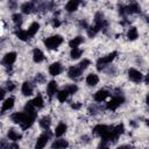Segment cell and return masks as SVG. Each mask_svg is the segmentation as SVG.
<instances>
[{
    "label": "cell",
    "mask_w": 149,
    "mask_h": 149,
    "mask_svg": "<svg viewBox=\"0 0 149 149\" xmlns=\"http://www.w3.org/2000/svg\"><path fill=\"white\" fill-rule=\"evenodd\" d=\"M9 144L6 143V142H0V148H8Z\"/></svg>",
    "instance_id": "40"
},
{
    "label": "cell",
    "mask_w": 149,
    "mask_h": 149,
    "mask_svg": "<svg viewBox=\"0 0 149 149\" xmlns=\"http://www.w3.org/2000/svg\"><path fill=\"white\" fill-rule=\"evenodd\" d=\"M81 72H83V70L79 66H70L69 70H68V76L70 78H73L74 79V78L80 77L81 76Z\"/></svg>",
    "instance_id": "10"
},
{
    "label": "cell",
    "mask_w": 149,
    "mask_h": 149,
    "mask_svg": "<svg viewBox=\"0 0 149 149\" xmlns=\"http://www.w3.org/2000/svg\"><path fill=\"white\" fill-rule=\"evenodd\" d=\"M5 92H6V91H5L3 88H0V100L3 99V97H5Z\"/></svg>",
    "instance_id": "41"
},
{
    "label": "cell",
    "mask_w": 149,
    "mask_h": 149,
    "mask_svg": "<svg viewBox=\"0 0 149 149\" xmlns=\"http://www.w3.org/2000/svg\"><path fill=\"white\" fill-rule=\"evenodd\" d=\"M90 64H91V62H90L88 59H86V58H85V59H83V61H81V62L78 64V66H79L81 70H85V69H86V68H87Z\"/></svg>",
    "instance_id": "34"
},
{
    "label": "cell",
    "mask_w": 149,
    "mask_h": 149,
    "mask_svg": "<svg viewBox=\"0 0 149 149\" xmlns=\"http://www.w3.org/2000/svg\"><path fill=\"white\" fill-rule=\"evenodd\" d=\"M66 90H68L69 94H74V93L78 91V86L74 85V84H71V85H68V86H66Z\"/></svg>",
    "instance_id": "33"
},
{
    "label": "cell",
    "mask_w": 149,
    "mask_h": 149,
    "mask_svg": "<svg viewBox=\"0 0 149 149\" xmlns=\"http://www.w3.org/2000/svg\"><path fill=\"white\" fill-rule=\"evenodd\" d=\"M68 97H69V92H68L66 88L61 90L59 92H57V100L59 102H65V100L68 99Z\"/></svg>",
    "instance_id": "28"
},
{
    "label": "cell",
    "mask_w": 149,
    "mask_h": 149,
    "mask_svg": "<svg viewBox=\"0 0 149 149\" xmlns=\"http://www.w3.org/2000/svg\"><path fill=\"white\" fill-rule=\"evenodd\" d=\"M76 1H78V2H80V1H81V0H76Z\"/></svg>",
    "instance_id": "42"
},
{
    "label": "cell",
    "mask_w": 149,
    "mask_h": 149,
    "mask_svg": "<svg viewBox=\"0 0 149 149\" xmlns=\"http://www.w3.org/2000/svg\"><path fill=\"white\" fill-rule=\"evenodd\" d=\"M61 26V21L56 17V19H52V27L54 28H57V27H59Z\"/></svg>",
    "instance_id": "36"
},
{
    "label": "cell",
    "mask_w": 149,
    "mask_h": 149,
    "mask_svg": "<svg viewBox=\"0 0 149 149\" xmlns=\"http://www.w3.org/2000/svg\"><path fill=\"white\" fill-rule=\"evenodd\" d=\"M69 146V142L66 140H63V139H59V140H56L52 144H51V148H56V149H59V148H66Z\"/></svg>",
    "instance_id": "22"
},
{
    "label": "cell",
    "mask_w": 149,
    "mask_h": 149,
    "mask_svg": "<svg viewBox=\"0 0 149 149\" xmlns=\"http://www.w3.org/2000/svg\"><path fill=\"white\" fill-rule=\"evenodd\" d=\"M12 20H13V22H14L15 24H21V23H22V15L19 14V13H16V14H14V15L12 16Z\"/></svg>",
    "instance_id": "32"
},
{
    "label": "cell",
    "mask_w": 149,
    "mask_h": 149,
    "mask_svg": "<svg viewBox=\"0 0 149 149\" xmlns=\"http://www.w3.org/2000/svg\"><path fill=\"white\" fill-rule=\"evenodd\" d=\"M66 129H68L66 125L63 123V122H61V123H58V125L56 126V128H55V135L59 137V136H62L63 134H65Z\"/></svg>",
    "instance_id": "20"
},
{
    "label": "cell",
    "mask_w": 149,
    "mask_h": 149,
    "mask_svg": "<svg viewBox=\"0 0 149 149\" xmlns=\"http://www.w3.org/2000/svg\"><path fill=\"white\" fill-rule=\"evenodd\" d=\"M0 1H1V0H0Z\"/></svg>",
    "instance_id": "43"
},
{
    "label": "cell",
    "mask_w": 149,
    "mask_h": 149,
    "mask_svg": "<svg viewBox=\"0 0 149 149\" xmlns=\"http://www.w3.org/2000/svg\"><path fill=\"white\" fill-rule=\"evenodd\" d=\"M116 55H118V52H116V51H113V52H111L109 55L99 58V59L97 61V69H98L99 71H101L105 66H107V64H109V63L116 57Z\"/></svg>",
    "instance_id": "2"
},
{
    "label": "cell",
    "mask_w": 149,
    "mask_h": 149,
    "mask_svg": "<svg viewBox=\"0 0 149 149\" xmlns=\"http://www.w3.org/2000/svg\"><path fill=\"white\" fill-rule=\"evenodd\" d=\"M16 37L21 41H27L29 38V35H28V31L27 30H23V29H20L16 31Z\"/></svg>",
    "instance_id": "31"
},
{
    "label": "cell",
    "mask_w": 149,
    "mask_h": 149,
    "mask_svg": "<svg viewBox=\"0 0 149 149\" xmlns=\"http://www.w3.org/2000/svg\"><path fill=\"white\" fill-rule=\"evenodd\" d=\"M16 7H17V2H16V0H8V8H9L10 10L16 9Z\"/></svg>",
    "instance_id": "35"
},
{
    "label": "cell",
    "mask_w": 149,
    "mask_h": 149,
    "mask_svg": "<svg viewBox=\"0 0 149 149\" xmlns=\"http://www.w3.org/2000/svg\"><path fill=\"white\" fill-rule=\"evenodd\" d=\"M127 37H128V40H130V41H135V40L139 37V31H137V29H136L135 27H130V28L128 29Z\"/></svg>",
    "instance_id": "24"
},
{
    "label": "cell",
    "mask_w": 149,
    "mask_h": 149,
    "mask_svg": "<svg viewBox=\"0 0 149 149\" xmlns=\"http://www.w3.org/2000/svg\"><path fill=\"white\" fill-rule=\"evenodd\" d=\"M141 12V7L137 2H132L126 7V13L127 14H137Z\"/></svg>",
    "instance_id": "13"
},
{
    "label": "cell",
    "mask_w": 149,
    "mask_h": 149,
    "mask_svg": "<svg viewBox=\"0 0 149 149\" xmlns=\"http://www.w3.org/2000/svg\"><path fill=\"white\" fill-rule=\"evenodd\" d=\"M78 6H79V2L76 1V0H69L65 5V10L69 12V13H73L78 9Z\"/></svg>",
    "instance_id": "14"
},
{
    "label": "cell",
    "mask_w": 149,
    "mask_h": 149,
    "mask_svg": "<svg viewBox=\"0 0 149 149\" xmlns=\"http://www.w3.org/2000/svg\"><path fill=\"white\" fill-rule=\"evenodd\" d=\"M31 102H33V105L35 106V108H41V107H43V105H44L43 98H42V95H41L40 93L31 100Z\"/></svg>",
    "instance_id": "27"
},
{
    "label": "cell",
    "mask_w": 149,
    "mask_h": 149,
    "mask_svg": "<svg viewBox=\"0 0 149 149\" xmlns=\"http://www.w3.org/2000/svg\"><path fill=\"white\" fill-rule=\"evenodd\" d=\"M83 41H84V38H83L81 36H76V37H73L72 40H70L69 47H70V48H77V47H79V45L83 43Z\"/></svg>",
    "instance_id": "25"
},
{
    "label": "cell",
    "mask_w": 149,
    "mask_h": 149,
    "mask_svg": "<svg viewBox=\"0 0 149 149\" xmlns=\"http://www.w3.org/2000/svg\"><path fill=\"white\" fill-rule=\"evenodd\" d=\"M47 130V129H45ZM50 133L47 130V132H44V133H42L38 137H37V140H36V143H35V148H38V149H41V148H44L45 146H47V143H48V141L50 140Z\"/></svg>",
    "instance_id": "4"
},
{
    "label": "cell",
    "mask_w": 149,
    "mask_h": 149,
    "mask_svg": "<svg viewBox=\"0 0 149 149\" xmlns=\"http://www.w3.org/2000/svg\"><path fill=\"white\" fill-rule=\"evenodd\" d=\"M27 118V113L26 112H15L10 115V120L14 122V123H17V125H22L23 121L26 120Z\"/></svg>",
    "instance_id": "6"
},
{
    "label": "cell",
    "mask_w": 149,
    "mask_h": 149,
    "mask_svg": "<svg viewBox=\"0 0 149 149\" xmlns=\"http://www.w3.org/2000/svg\"><path fill=\"white\" fill-rule=\"evenodd\" d=\"M128 77H129V79L132 80V81H134V83H141L142 81V79H143V74H142V72L141 71H139L137 69H134V68H130L129 70H128Z\"/></svg>",
    "instance_id": "5"
},
{
    "label": "cell",
    "mask_w": 149,
    "mask_h": 149,
    "mask_svg": "<svg viewBox=\"0 0 149 149\" xmlns=\"http://www.w3.org/2000/svg\"><path fill=\"white\" fill-rule=\"evenodd\" d=\"M21 10H22L23 14H30V13L34 10V5H33V2H24V3H22Z\"/></svg>",
    "instance_id": "26"
},
{
    "label": "cell",
    "mask_w": 149,
    "mask_h": 149,
    "mask_svg": "<svg viewBox=\"0 0 149 149\" xmlns=\"http://www.w3.org/2000/svg\"><path fill=\"white\" fill-rule=\"evenodd\" d=\"M33 61L35 63H41L44 61V54L37 48L34 49V51H33Z\"/></svg>",
    "instance_id": "16"
},
{
    "label": "cell",
    "mask_w": 149,
    "mask_h": 149,
    "mask_svg": "<svg viewBox=\"0 0 149 149\" xmlns=\"http://www.w3.org/2000/svg\"><path fill=\"white\" fill-rule=\"evenodd\" d=\"M16 61V52L14 51H10V52H7L3 58H2V64L5 66H10L14 64V62Z\"/></svg>",
    "instance_id": "7"
},
{
    "label": "cell",
    "mask_w": 149,
    "mask_h": 149,
    "mask_svg": "<svg viewBox=\"0 0 149 149\" xmlns=\"http://www.w3.org/2000/svg\"><path fill=\"white\" fill-rule=\"evenodd\" d=\"M7 136H8V139L12 140V141H19V140H21V137H22V135H21L19 132H16L15 129H9L8 133H7Z\"/></svg>",
    "instance_id": "21"
},
{
    "label": "cell",
    "mask_w": 149,
    "mask_h": 149,
    "mask_svg": "<svg viewBox=\"0 0 149 149\" xmlns=\"http://www.w3.org/2000/svg\"><path fill=\"white\" fill-rule=\"evenodd\" d=\"M86 29H87V35H88L90 37H93V36H95V35L101 30V27L94 23V24H92V26L87 27Z\"/></svg>",
    "instance_id": "18"
},
{
    "label": "cell",
    "mask_w": 149,
    "mask_h": 149,
    "mask_svg": "<svg viewBox=\"0 0 149 149\" xmlns=\"http://www.w3.org/2000/svg\"><path fill=\"white\" fill-rule=\"evenodd\" d=\"M57 87H58L57 83H56L55 80H51V81L47 85V93H48V95H49V97H52L54 94H56V93H57Z\"/></svg>",
    "instance_id": "15"
},
{
    "label": "cell",
    "mask_w": 149,
    "mask_h": 149,
    "mask_svg": "<svg viewBox=\"0 0 149 149\" xmlns=\"http://www.w3.org/2000/svg\"><path fill=\"white\" fill-rule=\"evenodd\" d=\"M50 123H51V119H50V116H48V115L43 116V118L40 120V126H41L43 129H49Z\"/></svg>",
    "instance_id": "29"
},
{
    "label": "cell",
    "mask_w": 149,
    "mask_h": 149,
    "mask_svg": "<svg viewBox=\"0 0 149 149\" xmlns=\"http://www.w3.org/2000/svg\"><path fill=\"white\" fill-rule=\"evenodd\" d=\"M62 71H63V66L59 62H55L49 66V73L51 76H58L62 73Z\"/></svg>",
    "instance_id": "8"
},
{
    "label": "cell",
    "mask_w": 149,
    "mask_h": 149,
    "mask_svg": "<svg viewBox=\"0 0 149 149\" xmlns=\"http://www.w3.org/2000/svg\"><path fill=\"white\" fill-rule=\"evenodd\" d=\"M63 43V37L61 35H54L50 37H47L44 40V45L45 48L52 50V49H57L61 44Z\"/></svg>",
    "instance_id": "1"
},
{
    "label": "cell",
    "mask_w": 149,
    "mask_h": 149,
    "mask_svg": "<svg viewBox=\"0 0 149 149\" xmlns=\"http://www.w3.org/2000/svg\"><path fill=\"white\" fill-rule=\"evenodd\" d=\"M71 107H72L73 109H79V108L81 107V105H80V104H71Z\"/></svg>",
    "instance_id": "39"
},
{
    "label": "cell",
    "mask_w": 149,
    "mask_h": 149,
    "mask_svg": "<svg viewBox=\"0 0 149 149\" xmlns=\"http://www.w3.org/2000/svg\"><path fill=\"white\" fill-rule=\"evenodd\" d=\"M38 29H40V23H37V22H34V23H31V24H30V27L27 29L29 37H33V36H35V34L38 31Z\"/></svg>",
    "instance_id": "23"
},
{
    "label": "cell",
    "mask_w": 149,
    "mask_h": 149,
    "mask_svg": "<svg viewBox=\"0 0 149 149\" xmlns=\"http://www.w3.org/2000/svg\"><path fill=\"white\" fill-rule=\"evenodd\" d=\"M35 79H36V81H37V83H42V81H44V77H43L41 73H40V74H37Z\"/></svg>",
    "instance_id": "38"
},
{
    "label": "cell",
    "mask_w": 149,
    "mask_h": 149,
    "mask_svg": "<svg viewBox=\"0 0 149 149\" xmlns=\"http://www.w3.org/2000/svg\"><path fill=\"white\" fill-rule=\"evenodd\" d=\"M14 106V98H7L3 102H2V107H1V112H6V111H9L12 107Z\"/></svg>",
    "instance_id": "19"
},
{
    "label": "cell",
    "mask_w": 149,
    "mask_h": 149,
    "mask_svg": "<svg viewBox=\"0 0 149 149\" xmlns=\"http://www.w3.org/2000/svg\"><path fill=\"white\" fill-rule=\"evenodd\" d=\"M109 129H111V127H108V126H106V125H97V126L93 128V133H94L95 135L102 136V135H105Z\"/></svg>",
    "instance_id": "11"
},
{
    "label": "cell",
    "mask_w": 149,
    "mask_h": 149,
    "mask_svg": "<svg viewBox=\"0 0 149 149\" xmlns=\"http://www.w3.org/2000/svg\"><path fill=\"white\" fill-rule=\"evenodd\" d=\"M14 88H15V85L13 83H7V86H6V90L7 91L12 92V91H14Z\"/></svg>",
    "instance_id": "37"
},
{
    "label": "cell",
    "mask_w": 149,
    "mask_h": 149,
    "mask_svg": "<svg viewBox=\"0 0 149 149\" xmlns=\"http://www.w3.org/2000/svg\"><path fill=\"white\" fill-rule=\"evenodd\" d=\"M99 83V77L95 73H90L86 77V84L90 86H95Z\"/></svg>",
    "instance_id": "17"
},
{
    "label": "cell",
    "mask_w": 149,
    "mask_h": 149,
    "mask_svg": "<svg viewBox=\"0 0 149 149\" xmlns=\"http://www.w3.org/2000/svg\"><path fill=\"white\" fill-rule=\"evenodd\" d=\"M33 91H34V87H33V84L29 83V81H24L22 84V87H21V92L23 95L28 97L30 94H33Z\"/></svg>",
    "instance_id": "12"
},
{
    "label": "cell",
    "mask_w": 149,
    "mask_h": 149,
    "mask_svg": "<svg viewBox=\"0 0 149 149\" xmlns=\"http://www.w3.org/2000/svg\"><path fill=\"white\" fill-rule=\"evenodd\" d=\"M123 101H125V98L122 95H115L106 104V108L109 111H115L123 104Z\"/></svg>",
    "instance_id": "3"
},
{
    "label": "cell",
    "mask_w": 149,
    "mask_h": 149,
    "mask_svg": "<svg viewBox=\"0 0 149 149\" xmlns=\"http://www.w3.org/2000/svg\"><path fill=\"white\" fill-rule=\"evenodd\" d=\"M109 95V91H107V90H105V88H101V90H99V91H97L95 93H94V100L97 101V102H101V101H104L107 97Z\"/></svg>",
    "instance_id": "9"
},
{
    "label": "cell",
    "mask_w": 149,
    "mask_h": 149,
    "mask_svg": "<svg viewBox=\"0 0 149 149\" xmlns=\"http://www.w3.org/2000/svg\"><path fill=\"white\" fill-rule=\"evenodd\" d=\"M81 54H83V50L79 49L78 47H77V48H71L70 56H71L72 59H77V58H79V57L81 56Z\"/></svg>",
    "instance_id": "30"
}]
</instances>
